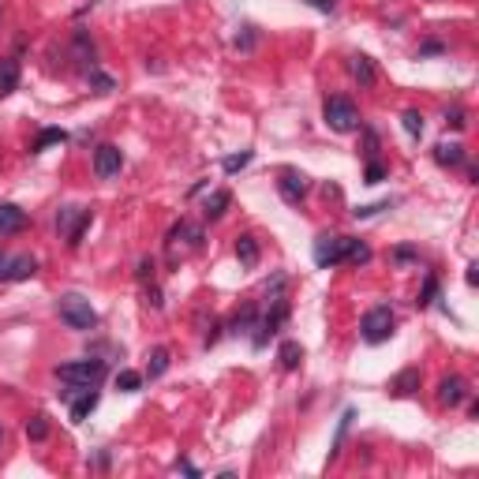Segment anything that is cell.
Returning a JSON list of instances; mask_svg holds the SVG:
<instances>
[{"label": "cell", "mask_w": 479, "mask_h": 479, "mask_svg": "<svg viewBox=\"0 0 479 479\" xmlns=\"http://www.w3.org/2000/svg\"><path fill=\"white\" fill-rule=\"evenodd\" d=\"M0 266H4V251H0Z\"/></svg>", "instance_id": "e575fe53"}, {"label": "cell", "mask_w": 479, "mask_h": 479, "mask_svg": "<svg viewBox=\"0 0 479 479\" xmlns=\"http://www.w3.org/2000/svg\"><path fill=\"white\" fill-rule=\"evenodd\" d=\"M307 4L318 8V11H333V8H337V0H307Z\"/></svg>", "instance_id": "1f68e13d"}, {"label": "cell", "mask_w": 479, "mask_h": 479, "mask_svg": "<svg viewBox=\"0 0 479 479\" xmlns=\"http://www.w3.org/2000/svg\"><path fill=\"white\" fill-rule=\"evenodd\" d=\"M348 71H352V79H356L359 86H374V64L367 60L364 53H356L352 60H348Z\"/></svg>", "instance_id": "4fadbf2b"}, {"label": "cell", "mask_w": 479, "mask_h": 479, "mask_svg": "<svg viewBox=\"0 0 479 479\" xmlns=\"http://www.w3.org/2000/svg\"><path fill=\"white\" fill-rule=\"evenodd\" d=\"M285 318H288V303H285V296H273V311L255 326V330H258V333H255V348H263V344L273 337V333H278V326L285 322Z\"/></svg>", "instance_id": "8992f818"}, {"label": "cell", "mask_w": 479, "mask_h": 479, "mask_svg": "<svg viewBox=\"0 0 479 479\" xmlns=\"http://www.w3.org/2000/svg\"><path fill=\"white\" fill-rule=\"evenodd\" d=\"M19 228H26V214L19 206H11V202H0V236L19 232Z\"/></svg>", "instance_id": "7c38bea8"}, {"label": "cell", "mask_w": 479, "mask_h": 479, "mask_svg": "<svg viewBox=\"0 0 479 479\" xmlns=\"http://www.w3.org/2000/svg\"><path fill=\"white\" fill-rule=\"evenodd\" d=\"M177 472H184V475H199V468L191 460H177Z\"/></svg>", "instance_id": "d6a6232c"}, {"label": "cell", "mask_w": 479, "mask_h": 479, "mask_svg": "<svg viewBox=\"0 0 479 479\" xmlns=\"http://www.w3.org/2000/svg\"><path fill=\"white\" fill-rule=\"evenodd\" d=\"M401 124H404V132H409L412 139H419V135H423V116H419L416 109H409V112H401Z\"/></svg>", "instance_id": "cb8c5ba5"}, {"label": "cell", "mask_w": 479, "mask_h": 479, "mask_svg": "<svg viewBox=\"0 0 479 479\" xmlns=\"http://www.w3.org/2000/svg\"><path fill=\"white\" fill-rule=\"evenodd\" d=\"M56 379L64 386H98L105 379V359H71V364L56 367Z\"/></svg>", "instance_id": "7a4b0ae2"}, {"label": "cell", "mask_w": 479, "mask_h": 479, "mask_svg": "<svg viewBox=\"0 0 479 479\" xmlns=\"http://www.w3.org/2000/svg\"><path fill=\"white\" fill-rule=\"evenodd\" d=\"M322 116H326V124L333 127V132H356L359 127V112H356V105L348 98H330Z\"/></svg>", "instance_id": "5b68a950"}, {"label": "cell", "mask_w": 479, "mask_h": 479, "mask_svg": "<svg viewBox=\"0 0 479 479\" xmlns=\"http://www.w3.org/2000/svg\"><path fill=\"white\" fill-rule=\"evenodd\" d=\"M26 438H31V442H46L49 438V419L46 416H31V419H26Z\"/></svg>", "instance_id": "ffe728a7"}, {"label": "cell", "mask_w": 479, "mask_h": 479, "mask_svg": "<svg viewBox=\"0 0 479 479\" xmlns=\"http://www.w3.org/2000/svg\"><path fill=\"white\" fill-rule=\"evenodd\" d=\"M278 359H281V367H285V371H296V367H300V359H303V348H300L296 341H285V344H281V352H278Z\"/></svg>", "instance_id": "ac0fdd59"}, {"label": "cell", "mask_w": 479, "mask_h": 479, "mask_svg": "<svg viewBox=\"0 0 479 479\" xmlns=\"http://www.w3.org/2000/svg\"><path fill=\"white\" fill-rule=\"evenodd\" d=\"M278 191H281V199L285 202H296L307 195V177H303V172H296V169H285L281 177H278Z\"/></svg>", "instance_id": "ba28073f"}, {"label": "cell", "mask_w": 479, "mask_h": 479, "mask_svg": "<svg viewBox=\"0 0 479 479\" xmlns=\"http://www.w3.org/2000/svg\"><path fill=\"white\" fill-rule=\"evenodd\" d=\"M19 86V60L16 56H0V98H8Z\"/></svg>", "instance_id": "8fae6325"}, {"label": "cell", "mask_w": 479, "mask_h": 479, "mask_svg": "<svg viewBox=\"0 0 479 479\" xmlns=\"http://www.w3.org/2000/svg\"><path fill=\"white\" fill-rule=\"evenodd\" d=\"M251 162V150H243V154H232V157H225V172H236V169H243Z\"/></svg>", "instance_id": "83f0119b"}, {"label": "cell", "mask_w": 479, "mask_h": 479, "mask_svg": "<svg viewBox=\"0 0 479 479\" xmlns=\"http://www.w3.org/2000/svg\"><path fill=\"white\" fill-rule=\"evenodd\" d=\"M382 177H386V169H382L379 162H371V165H367V184H382Z\"/></svg>", "instance_id": "f546056e"}, {"label": "cell", "mask_w": 479, "mask_h": 479, "mask_svg": "<svg viewBox=\"0 0 479 479\" xmlns=\"http://www.w3.org/2000/svg\"><path fill=\"white\" fill-rule=\"evenodd\" d=\"M34 270H38L34 255H16V258H8V263H4V270H0V281H26Z\"/></svg>", "instance_id": "9c48e42d"}, {"label": "cell", "mask_w": 479, "mask_h": 479, "mask_svg": "<svg viewBox=\"0 0 479 479\" xmlns=\"http://www.w3.org/2000/svg\"><path fill=\"white\" fill-rule=\"evenodd\" d=\"M394 326H397L394 311H389L386 303H379V307H371L364 315V322H359V337H364L367 344H382V341L394 337Z\"/></svg>", "instance_id": "277c9868"}, {"label": "cell", "mask_w": 479, "mask_h": 479, "mask_svg": "<svg viewBox=\"0 0 479 479\" xmlns=\"http://www.w3.org/2000/svg\"><path fill=\"white\" fill-rule=\"evenodd\" d=\"M434 296H438V281H434V278H427V285H423V293H419V307H431V303H434Z\"/></svg>", "instance_id": "4316f807"}, {"label": "cell", "mask_w": 479, "mask_h": 479, "mask_svg": "<svg viewBox=\"0 0 479 479\" xmlns=\"http://www.w3.org/2000/svg\"><path fill=\"white\" fill-rule=\"evenodd\" d=\"M446 124H449V127H464V109H453V112H446Z\"/></svg>", "instance_id": "4dcf8cb0"}, {"label": "cell", "mask_w": 479, "mask_h": 479, "mask_svg": "<svg viewBox=\"0 0 479 479\" xmlns=\"http://www.w3.org/2000/svg\"><path fill=\"white\" fill-rule=\"evenodd\" d=\"M0 442H4V427H0Z\"/></svg>", "instance_id": "d590c367"}, {"label": "cell", "mask_w": 479, "mask_h": 479, "mask_svg": "<svg viewBox=\"0 0 479 479\" xmlns=\"http://www.w3.org/2000/svg\"><path fill=\"white\" fill-rule=\"evenodd\" d=\"M86 79H90V83L98 86V94H109L112 86H116V83H112V79L105 75V71H98V68H90V71H86Z\"/></svg>", "instance_id": "484cf974"}, {"label": "cell", "mask_w": 479, "mask_h": 479, "mask_svg": "<svg viewBox=\"0 0 479 479\" xmlns=\"http://www.w3.org/2000/svg\"><path fill=\"white\" fill-rule=\"evenodd\" d=\"M255 318H258V307L255 303H248L236 318H232V333H248V330H255Z\"/></svg>", "instance_id": "44dd1931"}, {"label": "cell", "mask_w": 479, "mask_h": 479, "mask_svg": "<svg viewBox=\"0 0 479 479\" xmlns=\"http://www.w3.org/2000/svg\"><path fill=\"white\" fill-rule=\"evenodd\" d=\"M56 311H60V322L68 330H94L98 326V311L90 307V300H83V296H60V303H56Z\"/></svg>", "instance_id": "3957f363"}, {"label": "cell", "mask_w": 479, "mask_h": 479, "mask_svg": "<svg viewBox=\"0 0 479 479\" xmlns=\"http://www.w3.org/2000/svg\"><path fill=\"white\" fill-rule=\"evenodd\" d=\"M165 371H169V348H154L147 364V379H162Z\"/></svg>", "instance_id": "d6986e66"}, {"label": "cell", "mask_w": 479, "mask_h": 479, "mask_svg": "<svg viewBox=\"0 0 479 479\" xmlns=\"http://www.w3.org/2000/svg\"><path fill=\"white\" fill-rule=\"evenodd\" d=\"M394 258H397V263H412L416 251H412V248H401V251H394Z\"/></svg>", "instance_id": "836d02e7"}, {"label": "cell", "mask_w": 479, "mask_h": 479, "mask_svg": "<svg viewBox=\"0 0 479 479\" xmlns=\"http://www.w3.org/2000/svg\"><path fill=\"white\" fill-rule=\"evenodd\" d=\"M371 258V248L367 243H359L352 236H318L315 240V263L330 270V266H341V263H367Z\"/></svg>", "instance_id": "6da1fadb"}, {"label": "cell", "mask_w": 479, "mask_h": 479, "mask_svg": "<svg viewBox=\"0 0 479 479\" xmlns=\"http://www.w3.org/2000/svg\"><path fill=\"white\" fill-rule=\"evenodd\" d=\"M139 386H142L139 371H120V374H116V389H120V394H135Z\"/></svg>", "instance_id": "603a6c76"}, {"label": "cell", "mask_w": 479, "mask_h": 479, "mask_svg": "<svg viewBox=\"0 0 479 479\" xmlns=\"http://www.w3.org/2000/svg\"><path fill=\"white\" fill-rule=\"evenodd\" d=\"M120 165H124L120 147L105 142V147H98V150H94V172H98L101 180H105V177H116V172H120Z\"/></svg>", "instance_id": "52a82bcc"}, {"label": "cell", "mask_w": 479, "mask_h": 479, "mask_svg": "<svg viewBox=\"0 0 479 479\" xmlns=\"http://www.w3.org/2000/svg\"><path fill=\"white\" fill-rule=\"evenodd\" d=\"M236 258H240V266H258V240L255 236H248V232H243V236H236Z\"/></svg>", "instance_id": "5bb4252c"}, {"label": "cell", "mask_w": 479, "mask_h": 479, "mask_svg": "<svg viewBox=\"0 0 479 479\" xmlns=\"http://www.w3.org/2000/svg\"><path fill=\"white\" fill-rule=\"evenodd\" d=\"M434 162L438 165H464V147L460 142H438V147H434Z\"/></svg>", "instance_id": "9a60e30c"}, {"label": "cell", "mask_w": 479, "mask_h": 479, "mask_svg": "<svg viewBox=\"0 0 479 479\" xmlns=\"http://www.w3.org/2000/svg\"><path fill=\"white\" fill-rule=\"evenodd\" d=\"M228 199H232L228 191H214V195L206 199V210H202V214H206V217H210V221H217V217H221V214H225V206H228Z\"/></svg>", "instance_id": "7402d4cb"}, {"label": "cell", "mask_w": 479, "mask_h": 479, "mask_svg": "<svg viewBox=\"0 0 479 479\" xmlns=\"http://www.w3.org/2000/svg\"><path fill=\"white\" fill-rule=\"evenodd\" d=\"M379 210H389V202H374V206H356L352 214H356V217H374Z\"/></svg>", "instance_id": "f1b7e54d"}, {"label": "cell", "mask_w": 479, "mask_h": 479, "mask_svg": "<svg viewBox=\"0 0 479 479\" xmlns=\"http://www.w3.org/2000/svg\"><path fill=\"white\" fill-rule=\"evenodd\" d=\"M169 240H172V243L187 240V243H191V248H202V228H199V225H191V221H180L177 228L169 232Z\"/></svg>", "instance_id": "2e32d148"}, {"label": "cell", "mask_w": 479, "mask_h": 479, "mask_svg": "<svg viewBox=\"0 0 479 479\" xmlns=\"http://www.w3.org/2000/svg\"><path fill=\"white\" fill-rule=\"evenodd\" d=\"M389 389H394L397 397H409V394H416V389H419V371H416V367L401 371L397 379H394V386H389Z\"/></svg>", "instance_id": "e0dca14e"}, {"label": "cell", "mask_w": 479, "mask_h": 479, "mask_svg": "<svg viewBox=\"0 0 479 479\" xmlns=\"http://www.w3.org/2000/svg\"><path fill=\"white\" fill-rule=\"evenodd\" d=\"M64 139H68V135L60 132V127H46V132L38 135V142H34V154H41L46 147H53V142H64Z\"/></svg>", "instance_id": "d4e9b609"}, {"label": "cell", "mask_w": 479, "mask_h": 479, "mask_svg": "<svg viewBox=\"0 0 479 479\" xmlns=\"http://www.w3.org/2000/svg\"><path fill=\"white\" fill-rule=\"evenodd\" d=\"M464 397H468V382H464L460 374H449V379H442V386H438V404L457 409Z\"/></svg>", "instance_id": "30bf717a"}]
</instances>
